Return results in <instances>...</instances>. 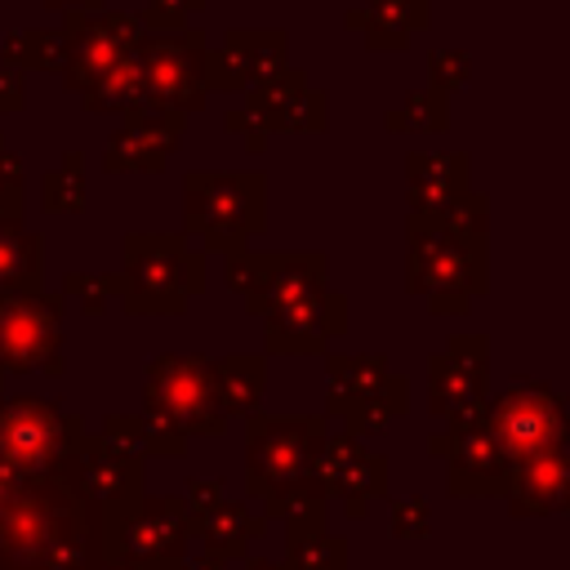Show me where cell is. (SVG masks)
Wrapping results in <instances>:
<instances>
[{
	"instance_id": "83f0119b",
	"label": "cell",
	"mask_w": 570,
	"mask_h": 570,
	"mask_svg": "<svg viewBox=\"0 0 570 570\" xmlns=\"http://www.w3.org/2000/svg\"><path fill=\"white\" fill-rule=\"evenodd\" d=\"M263 508H267V517L285 521V534L294 539V534H316V530H325L330 494H325V485H321L316 476H303V481L281 485L276 494H267Z\"/></svg>"
},
{
	"instance_id": "277c9868",
	"label": "cell",
	"mask_w": 570,
	"mask_h": 570,
	"mask_svg": "<svg viewBox=\"0 0 570 570\" xmlns=\"http://www.w3.org/2000/svg\"><path fill=\"white\" fill-rule=\"evenodd\" d=\"M267 227V183L263 174H187L183 178V236L205 249L236 254Z\"/></svg>"
},
{
	"instance_id": "8992f818",
	"label": "cell",
	"mask_w": 570,
	"mask_h": 570,
	"mask_svg": "<svg viewBox=\"0 0 570 570\" xmlns=\"http://www.w3.org/2000/svg\"><path fill=\"white\" fill-rule=\"evenodd\" d=\"M191 548V512L178 494H134L102 512V552L142 570H178Z\"/></svg>"
},
{
	"instance_id": "d590c367",
	"label": "cell",
	"mask_w": 570,
	"mask_h": 570,
	"mask_svg": "<svg viewBox=\"0 0 570 570\" xmlns=\"http://www.w3.org/2000/svg\"><path fill=\"white\" fill-rule=\"evenodd\" d=\"M419 218H423V214H419ZM432 223H436V227H445L450 236H463V240L485 245V232H490V200H485L481 191H463L450 209L432 214Z\"/></svg>"
},
{
	"instance_id": "f907efd6",
	"label": "cell",
	"mask_w": 570,
	"mask_h": 570,
	"mask_svg": "<svg viewBox=\"0 0 570 570\" xmlns=\"http://www.w3.org/2000/svg\"><path fill=\"white\" fill-rule=\"evenodd\" d=\"M0 379H4V374H0Z\"/></svg>"
},
{
	"instance_id": "f546056e",
	"label": "cell",
	"mask_w": 570,
	"mask_h": 570,
	"mask_svg": "<svg viewBox=\"0 0 570 570\" xmlns=\"http://www.w3.org/2000/svg\"><path fill=\"white\" fill-rule=\"evenodd\" d=\"M138 98H142V71H138L134 53H129V58H120L107 76H98V80L80 94L85 111H129Z\"/></svg>"
},
{
	"instance_id": "2e32d148",
	"label": "cell",
	"mask_w": 570,
	"mask_h": 570,
	"mask_svg": "<svg viewBox=\"0 0 570 570\" xmlns=\"http://www.w3.org/2000/svg\"><path fill=\"white\" fill-rule=\"evenodd\" d=\"M343 330H347V298L334 289H321L303 303H289L263 316V343L272 356H316Z\"/></svg>"
},
{
	"instance_id": "cb8c5ba5",
	"label": "cell",
	"mask_w": 570,
	"mask_h": 570,
	"mask_svg": "<svg viewBox=\"0 0 570 570\" xmlns=\"http://www.w3.org/2000/svg\"><path fill=\"white\" fill-rule=\"evenodd\" d=\"M392 374V365L379 352H334L325 356V414L343 419L352 405H361L374 387H383V379Z\"/></svg>"
},
{
	"instance_id": "484cf974",
	"label": "cell",
	"mask_w": 570,
	"mask_h": 570,
	"mask_svg": "<svg viewBox=\"0 0 570 570\" xmlns=\"http://www.w3.org/2000/svg\"><path fill=\"white\" fill-rule=\"evenodd\" d=\"M263 530H267V517H249L245 503H227V499H218L209 512L191 517V539L223 561L240 557L249 548V539H258Z\"/></svg>"
},
{
	"instance_id": "7402d4cb",
	"label": "cell",
	"mask_w": 570,
	"mask_h": 570,
	"mask_svg": "<svg viewBox=\"0 0 570 570\" xmlns=\"http://www.w3.org/2000/svg\"><path fill=\"white\" fill-rule=\"evenodd\" d=\"M468 187V151H410L405 156V200L410 214H441Z\"/></svg>"
},
{
	"instance_id": "7bdbcfd3",
	"label": "cell",
	"mask_w": 570,
	"mask_h": 570,
	"mask_svg": "<svg viewBox=\"0 0 570 570\" xmlns=\"http://www.w3.org/2000/svg\"><path fill=\"white\" fill-rule=\"evenodd\" d=\"M223 129H227V134H240V147H245V151H254V156H258V151L267 147V138H272V134H267V129H263L245 107L227 111V116H223Z\"/></svg>"
},
{
	"instance_id": "7a4b0ae2",
	"label": "cell",
	"mask_w": 570,
	"mask_h": 570,
	"mask_svg": "<svg viewBox=\"0 0 570 570\" xmlns=\"http://www.w3.org/2000/svg\"><path fill=\"white\" fill-rule=\"evenodd\" d=\"M120 249V307L129 316H178L205 289V254L183 232H129Z\"/></svg>"
},
{
	"instance_id": "ee69618b",
	"label": "cell",
	"mask_w": 570,
	"mask_h": 570,
	"mask_svg": "<svg viewBox=\"0 0 570 570\" xmlns=\"http://www.w3.org/2000/svg\"><path fill=\"white\" fill-rule=\"evenodd\" d=\"M218 499H223V481H209V476H191V481H187V494H183V503H187V512H191V517L209 512Z\"/></svg>"
},
{
	"instance_id": "5bb4252c",
	"label": "cell",
	"mask_w": 570,
	"mask_h": 570,
	"mask_svg": "<svg viewBox=\"0 0 570 570\" xmlns=\"http://www.w3.org/2000/svg\"><path fill=\"white\" fill-rule=\"evenodd\" d=\"M62 62H58V76L71 94H85L98 76H107L120 58L134 53L138 36H142V22L138 13H102V9H67L62 18Z\"/></svg>"
},
{
	"instance_id": "e0dca14e",
	"label": "cell",
	"mask_w": 570,
	"mask_h": 570,
	"mask_svg": "<svg viewBox=\"0 0 570 570\" xmlns=\"http://www.w3.org/2000/svg\"><path fill=\"white\" fill-rule=\"evenodd\" d=\"M325 107H330L325 89H307L303 71H294L289 62L281 71H272L267 80L245 89V111L267 134H316L330 120Z\"/></svg>"
},
{
	"instance_id": "8fae6325",
	"label": "cell",
	"mask_w": 570,
	"mask_h": 570,
	"mask_svg": "<svg viewBox=\"0 0 570 570\" xmlns=\"http://www.w3.org/2000/svg\"><path fill=\"white\" fill-rule=\"evenodd\" d=\"M223 281L240 294L249 316H267L276 307L303 303L312 294L325 289V272L330 258L325 254H254V249H236L223 254Z\"/></svg>"
},
{
	"instance_id": "e575fe53",
	"label": "cell",
	"mask_w": 570,
	"mask_h": 570,
	"mask_svg": "<svg viewBox=\"0 0 570 570\" xmlns=\"http://www.w3.org/2000/svg\"><path fill=\"white\" fill-rule=\"evenodd\" d=\"M285 566L289 570H347V543L338 534H330V530L294 534Z\"/></svg>"
},
{
	"instance_id": "ac0fdd59",
	"label": "cell",
	"mask_w": 570,
	"mask_h": 570,
	"mask_svg": "<svg viewBox=\"0 0 570 570\" xmlns=\"http://www.w3.org/2000/svg\"><path fill=\"white\" fill-rule=\"evenodd\" d=\"M485 374H490V338L454 334L445 352L428 361V410L445 419L472 401H485Z\"/></svg>"
},
{
	"instance_id": "836d02e7",
	"label": "cell",
	"mask_w": 570,
	"mask_h": 570,
	"mask_svg": "<svg viewBox=\"0 0 570 570\" xmlns=\"http://www.w3.org/2000/svg\"><path fill=\"white\" fill-rule=\"evenodd\" d=\"M165 165H169V156H165L160 147L142 142V138L129 134V129H116V138H111L107 151H102V169H107V174H160Z\"/></svg>"
},
{
	"instance_id": "74e56055",
	"label": "cell",
	"mask_w": 570,
	"mask_h": 570,
	"mask_svg": "<svg viewBox=\"0 0 570 570\" xmlns=\"http://www.w3.org/2000/svg\"><path fill=\"white\" fill-rule=\"evenodd\" d=\"M138 436H142V459H178L183 450H187V436L174 428V423H165L160 414H138Z\"/></svg>"
},
{
	"instance_id": "4fadbf2b",
	"label": "cell",
	"mask_w": 570,
	"mask_h": 570,
	"mask_svg": "<svg viewBox=\"0 0 570 570\" xmlns=\"http://www.w3.org/2000/svg\"><path fill=\"white\" fill-rule=\"evenodd\" d=\"M428 450L445 459L450 468V494L454 499H490L503 490L508 454L485 428V401H472L454 414H445V428L428 436Z\"/></svg>"
},
{
	"instance_id": "603a6c76",
	"label": "cell",
	"mask_w": 570,
	"mask_h": 570,
	"mask_svg": "<svg viewBox=\"0 0 570 570\" xmlns=\"http://www.w3.org/2000/svg\"><path fill=\"white\" fill-rule=\"evenodd\" d=\"M343 22H347V31H361L365 49H374V53L405 49L410 36L432 22V0H365Z\"/></svg>"
},
{
	"instance_id": "4dcf8cb0",
	"label": "cell",
	"mask_w": 570,
	"mask_h": 570,
	"mask_svg": "<svg viewBox=\"0 0 570 570\" xmlns=\"http://www.w3.org/2000/svg\"><path fill=\"white\" fill-rule=\"evenodd\" d=\"M450 111H445V94L428 89H410L405 102L396 111H387V129L392 134H445Z\"/></svg>"
},
{
	"instance_id": "7c38bea8",
	"label": "cell",
	"mask_w": 570,
	"mask_h": 570,
	"mask_svg": "<svg viewBox=\"0 0 570 570\" xmlns=\"http://www.w3.org/2000/svg\"><path fill=\"white\" fill-rule=\"evenodd\" d=\"M205 53H209V40L205 31L196 27H183V31H151V36H138L134 45V62L142 71V94L160 107H174V111H200L205 98H209V85H205Z\"/></svg>"
},
{
	"instance_id": "7dc6e473",
	"label": "cell",
	"mask_w": 570,
	"mask_h": 570,
	"mask_svg": "<svg viewBox=\"0 0 570 570\" xmlns=\"http://www.w3.org/2000/svg\"><path fill=\"white\" fill-rule=\"evenodd\" d=\"M45 9H53V13H67V9H102L107 0H40Z\"/></svg>"
},
{
	"instance_id": "52a82bcc",
	"label": "cell",
	"mask_w": 570,
	"mask_h": 570,
	"mask_svg": "<svg viewBox=\"0 0 570 570\" xmlns=\"http://www.w3.org/2000/svg\"><path fill=\"white\" fill-rule=\"evenodd\" d=\"M325 414H249L245 419V490L254 499L276 494L303 476H316L325 445Z\"/></svg>"
},
{
	"instance_id": "44dd1931",
	"label": "cell",
	"mask_w": 570,
	"mask_h": 570,
	"mask_svg": "<svg viewBox=\"0 0 570 570\" xmlns=\"http://www.w3.org/2000/svg\"><path fill=\"white\" fill-rule=\"evenodd\" d=\"M512 517H552L570 499V472H566V450H548L534 459H521L508 468L503 490Z\"/></svg>"
},
{
	"instance_id": "681fc988",
	"label": "cell",
	"mask_w": 570,
	"mask_h": 570,
	"mask_svg": "<svg viewBox=\"0 0 570 570\" xmlns=\"http://www.w3.org/2000/svg\"><path fill=\"white\" fill-rule=\"evenodd\" d=\"M98 570H142V566H134V561H120V557H102V566Z\"/></svg>"
},
{
	"instance_id": "bcb514c9",
	"label": "cell",
	"mask_w": 570,
	"mask_h": 570,
	"mask_svg": "<svg viewBox=\"0 0 570 570\" xmlns=\"http://www.w3.org/2000/svg\"><path fill=\"white\" fill-rule=\"evenodd\" d=\"M178 570H227V561H223V557H214V552H205V548H200V552H187V557H183V566H178Z\"/></svg>"
},
{
	"instance_id": "f1b7e54d",
	"label": "cell",
	"mask_w": 570,
	"mask_h": 570,
	"mask_svg": "<svg viewBox=\"0 0 570 570\" xmlns=\"http://www.w3.org/2000/svg\"><path fill=\"white\" fill-rule=\"evenodd\" d=\"M405 410H410V379H405V374H387L383 387H374L361 405H352V410L343 414V423H347L352 436H374V432H383L392 419H401Z\"/></svg>"
},
{
	"instance_id": "1f68e13d",
	"label": "cell",
	"mask_w": 570,
	"mask_h": 570,
	"mask_svg": "<svg viewBox=\"0 0 570 570\" xmlns=\"http://www.w3.org/2000/svg\"><path fill=\"white\" fill-rule=\"evenodd\" d=\"M40 205L53 214H80L85 209V151H67L62 165L40 178Z\"/></svg>"
},
{
	"instance_id": "6da1fadb",
	"label": "cell",
	"mask_w": 570,
	"mask_h": 570,
	"mask_svg": "<svg viewBox=\"0 0 570 570\" xmlns=\"http://www.w3.org/2000/svg\"><path fill=\"white\" fill-rule=\"evenodd\" d=\"M102 508L62 476L0 463V570H98Z\"/></svg>"
},
{
	"instance_id": "8d00e7d4",
	"label": "cell",
	"mask_w": 570,
	"mask_h": 570,
	"mask_svg": "<svg viewBox=\"0 0 570 570\" xmlns=\"http://www.w3.org/2000/svg\"><path fill=\"white\" fill-rule=\"evenodd\" d=\"M120 294H125L120 272H67L62 276V298H76L80 312L89 316L107 312V303H116Z\"/></svg>"
},
{
	"instance_id": "d6a6232c",
	"label": "cell",
	"mask_w": 570,
	"mask_h": 570,
	"mask_svg": "<svg viewBox=\"0 0 570 570\" xmlns=\"http://www.w3.org/2000/svg\"><path fill=\"white\" fill-rule=\"evenodd\" d=\"M4 62L18 71H58L62 62V36L58 31H13L4 40Z\"/></svg>"
},
{
	"instance_id": "f6af8a7d",
	"label": "cell",
	"mask_w": 570,
	"mask_h": 570,
	"mask_svg": "<svg viewBox=\"0 0 570 570\" xmlns=\"http://www.w3.org/2000/svg\"><path fill=\"white\" fill-rule=\"evenodd\" d=\"M27 102V85H22V71L18 67H0V111H22Z\"/></svg>"
},
{
	"instance_id": "ba28073f",
	"label": "cell",
	"mask_w": 570,
	"mask_h": 570,
	"mask_svg": "<svg viewBox=\"0 0 570 570\" xmlns=\"http://www.w3.org/2000/svg\"><path fill=\"white\" fill-rule=\"evenodd\" d=\"M142 410L160 414L183 436H218L227 428V414L214 401L209 356H178V352L156 356L142 379Z\"/></svg>"
},
{
	"instance_id": "30bf717a",
	"label": "cell",
	"mask_w": 570,
	"mask_h": 570,
	"mask_svg": "<svg viewBox=\"0 0 570 570\" xmlns=\"http://www.w3.org/2000/svg\"><path fill=\"white\" fill-rule=\"evenodd\" d=\"M62 294L13 289L0 294V374L45 370L62 374Z\"/></svg>"
},
{
	"instance_id": "ab89813d",
	"label": "cell",
	"mask_w": 570,
	"mask_h": 570,
	"mask_svg": "<svg viewBox=\"0 0 570 570\" xmlns=\"http://www.w3.org/2000/svg\"><path fill=\"white\" fill-rule=\"evenodd\" d=\"M22 205H27L22 160L4 147V134H0V218H22Z\"/></svg>"
},
{
	"instance_id": "5b68a950",
	"label": "cell",
	"mask_w": 570,
	"mask_h": 570,
	"mask_svg": "<svg viewBox=\"0 0 570 570\" xmlns=\"http://www.w3.org/2000/svg\"><path fill=\"white\" fill-rule=\"evenodd\" d=\"M85 436V419L49 396H0V463L13 472L71 481Z\"/></svg>"
},
{
	"instance_id": "f35d334b",
	"label": "cell",
	"mask_w": 570,
	"mask_h": 570,
	"mask_svg": "<svg viewBox=\"0 0 570 570\" xmlns=\"http://www.w3.org/2000/svg\"><path fill=\"white\" fill-rule=\"evenodd\" d=\"M200 9H205V0H147L138 22H142V31H156V36L160 31H183L187 18L200 13Z\"/></svg>"
},
{
	"instance_id": "d6986e66",
	"label": "cell",
	"mask_w": 570,
	"mask_h": 570,
	"mask_svg": "<svg viewBox=\"0 0 570 570\" xmlns=\"http://www.w3.org/2000/svg\"><path fill=\"white\" fill-rule=\"evenodd\" d=\"M285 31H227L218 49L205 53V85L218 94H245L285 67Z\"/></svg>"
},
{
	"instance_id": "ffe728a7",
	"label": "cell",
	"mask_w": 570,
	"mask_h": 570,
	"mask_svg": "<svg viewBox=\"0 0 570 570\" xmlns=\"http://www.w3.org/2000/svg\"><path fill=\"white\" fill-rule=\"evenodd\" d=\"M142 481H147V459L138 454H120L111 445H102L98 436H85L80 454H76V468H71V485L98 503L102 512L142 494Z\"/></svg>"
},
{
	"instance_id": "c3c4849f",
	"label": "cell",
	"mask_w": 570,
	"mask_h": 570,
	"mask_svg": "<svg viewBox=\"0 0 570 570\" xmlns=\"http://www.w3.org/2000/svg\"><path fill=\"white\" fill-rule=\"evenodd\" d=\"M245 570H289V566H281V561H267V557H249V561H245Z\"/></svg>"
},
{
	"instance_id": "60d3db41",
	"label": "cell",
	"mask_w": 570,
	"mask_h": 570,
	"mask_svg": "<svg viewBox=\"0 0 570 570\" xmlns=\"http://www.w3.org/2000/svg\"><path fill=\"white\" fill-rule=\"evenodd\" d=\"M428 71H432V89L450 98L454 89L468 85V76H472V58H468L463 49H436V53L428 58Z\"/></svg>"
},
{
	"instance_id": "b9f144b4",
	"label": "cell",
	"mask_w": 570,
	"mask_h": 570,
	"mask_svg": "<svg viewBox=\"0 0 570 570\" xmlns=\"http://www.w3.org/2000/svg\"><path fill=\"white\" fill-rule=\"evenodd\" d=\"M392 534L396 539H428L432 534V508H428V499H419V494L396 499L392 503Z\"/></svg>"
},
{
	"instance_id": "d4e9b609",
	"label": "cell",
	"mask_w": 570,
	"mask_h": 570,
	"mask_svg": "<svg viewBox=\"0 0 570 570\" xmlns=\"http://www.w3.org/2000/svg\"><path fill=\"white\" fill-rule=\"evenodd\" d=\"M263 387H267V361L263 356L232 352V356H218L214 361V401L227 414V423L258 414Z\"/></svg>"
},
{
	"instance_id": "9c48e42d",
	"label": "cell",
	"mask_w": 570,
	"mask_h": 570,
	"mask_svg": "<svg viewBox=\"0 0 570 570\" xmlns=\"http://www.w3.org/2000/svg\"><path fill=\"white\" fill-rule=\"evenodd\" d=\"M485 428L508 454V463L566 450V410L543 379H517L494 401H485Z\"/></svg>"
},
{
	"instance_id": "4316f807",
	"label": "cell",
	"mask_w": 570,
	"mask_h": 570,
	"mask_svg": "<svg viewBox=\"0 0 570 570\" xmlns=\"http://www.w3.org/2000/svg\"><path fill=\"white\" fill-rule=\"evenodd\" d=\"M45 281V236L22 218H0V294L40 289Z\"/></svg>"
},
{
	"instance_id": "3957f363",
	"label": "cell",
	"mask_w": 570,
	"mask_h": 570,
	"mask_svg": "<svg viewBox=\"0 0 570 570\" xmlns=\"http://www.w3.org/2000/svg\"><path fill=\"white\" fill-rule=\"evenodd\" d=\"M405 289L428 298L436 316H463L485 294V245L450 236L432 218L410 214L405 227Z\"/></svg>"
},
{
	"instance_id": "9a60e30c",
	"label": "cell",
	"mask_w": 570,
	"mask_h": 570,
	"mask_svg": "<svg viewBox=\"0 0 570 570\" xmlns=\"http://www.w3.org/2000/svg\"><path fill=\"white\" fill-rule=\"evenodd\" d=\"M316 481L325 485L330 499L343 503V517H365L370 499L387 494V459L365 450L361 436H352L347 428L325 436L321 454H316Z\"/></svg>"
}]
</instances>
